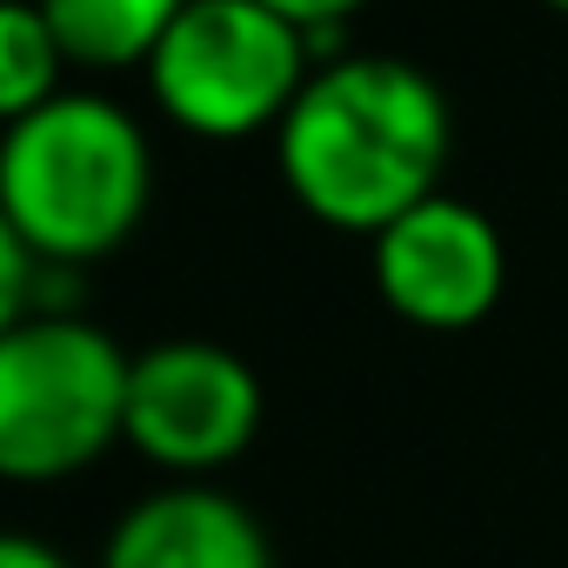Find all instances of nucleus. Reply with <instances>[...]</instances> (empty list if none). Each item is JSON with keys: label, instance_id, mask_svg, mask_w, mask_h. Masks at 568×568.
Instances as JSON below:
<instances>
[{"label": "nucleus", "instance_id": "obj_1", "mask_svg": "<svg viewBox=\"0 0 568 568\" xmlns=\"http://www.w3.org/2000/svg\"><path fill=\"white\" fill-rule=\"evenodd\" d=\"M448 154V94L395 54L315 61L308 88L274 128V161L288 194L342 234H382L395 214L442 194Z\"/></svg>", "mask_w": 568, "mask_h": 568}, {"label": "nucleus", "instance_id": "obj_2", "mask_svg": "<svg viewBox=\"0 0 568 568\" xmlns=\"http://www.w3.org/2000/svg\"><path fill=\"white\" fill-rule=\"evenodd\" d=\"M154 194L141 121L108 94H54L0 128V207L41 267H88L114 254Z\"/></svg>", "mask_w": 568, "mask_h": 568}, {"label": "nucleus", "instance_id": "obj_3", "mask_svg": "<svg viewBox=\"0 0 568 568\" xmlns=\"http://www.w3.org/2000/svg\"><path fill=\"white\" fill-rule=\"evenodd\" d=\"M128 348L74 308H28L0 328V481H68L128 422Z\"/></svg>", "mask_w": 568, "mask_h": 568}, {"label": "nucleus", "instance_id": "obj_4", "mask_svg": "<svg viewBox=\"0 0 568 568\" xmlns=\"http://www.w3.org/2000/svg\"><path fill=\"white\" fill-rule=\"evenodd\" d=\"M308 74V28L274 14L267 0H187L148 54V88L161 114L201 141L274 134Z\"/></svg>", "mask_w": 568, "mask_h": 568}, {"label": "nucleus", "instance_id": "obj_5", "mask_svg": "<svg viewBox=\"0 0 568 568\" xmlns=\"http://www.w3.org/2000/svg\"><path fill=\"white\" fill-rule=\"evenodd\" d=\"M261 428V382L221 342H154L128 362L121 442L174 481H207Z\"/></svg>", "mask_w": 568, "mask_h": 568}, {"label": "nucleus", "instance_id": "obj_6", "mask_svg": "<svg viewBox=\"0 0 568 568\" xmlns=\"http://www.w3.org/2000/svg\"><path fill=\"white\" fill-rule=\"evenodd\" d=\"M368 241H375V295L428 335H462L488 322L508 288L501 227L475 201H455L448 187L415 201Z\"/></svg>", "mask_w": 568, "mask_h": 568}, {"label": "nucleus", "instance_id": "obj_7", "mask_svg": "<svg viewBox=\"0 0 568 568\" xmlns=\"http://www.w3.org/2000/svg\"><path fill=\"white\" fill-rule=\"evenodd\" d=\"M101 568H274V548L214 481H168L114 521Z\"/></svg>", "mask_w": 568, "mask_h": 568}, {"label": "nucleus", "instance_id": "obj_8", "mask_svg": "<svg viewBox=\"0 0 568 568\" xmlns=\"http://www.w3.org/2000/svg\"><path fill=\"white\" fill-rule=\"evenodd\" d=\"M187 0H41L48 28L61 34L74 68L114 74V68H148V54L161 48V34L174 28V14Z\"/></svg>", "mask_w": 568, "mask_h": 568}, {"label": "nucleus", "instance_id": "obj_9", "mask_svg": "<svg viewBox=\"0 0 568 568\" xmlns=\"http://www.w3.org/2000/svg\"><path fill=\"white\" fill-rule=\"evenodd\" d=\"M68 48L48 28L41 0H0V128L28 121L34 108H48L61 94L68 74Z\"/></svg>", "mask_w": 568, "mask_h": 568}, {"label": "nucleus", "instance_id": "obj_10", "mask_svg": "<svg viewBox=\"0 0 568 568\" xmlns=\"http://www.w3.org/2000/svg\"><path fill=\"white\" fill-rule=\"evenodd\" d=\"M41 295V261L28 254V241L14 234L8 207H0V328H14Z\"/></svg>", "mask_w": 568, "mask_h": 568}, {"label": "nucleus", "instance_id": "obj_11", "mask_svg": "<svg viewBox=\"0 0 568 568\" xmlns=\"http://www.w3.org/2000/svg\"><path fill=\"white\" fill-rule=\"evenodd\" d=\"M274 14H288L295 28H308V34H322V28H342L348 14H362L368 0H267Z\"/></svg>", "mask_w": 568, "mask_h": 568}, {"label": "nucleus", "instance_id": "obj_12", "mask_svg": "<svg viewBox=\"0 0 568 568\" xmlns=\"http://www.w3.org/2000/svg\"><path fill=\"white\" fill-rule=\"evenodd\" d=\"M0 568H74L61 548H48L41 535H14V528H0Z\"/></svg>", "mask_w": 568, "mask_h": 568}, {"label": "nucleus", "instance_id": "obj_13", "mask_svg": "<svg viewBox=\"0 0 568 568\" xmlns=\"http://www.w3.org/2000/svg\"><path fill=\"white\" fill-rule=\"evenodd\" d=\"M548 8H555V14H568V0H548Z\"/></svg>", "mask_w": 568, "mask_h": 568}]
</instances>
